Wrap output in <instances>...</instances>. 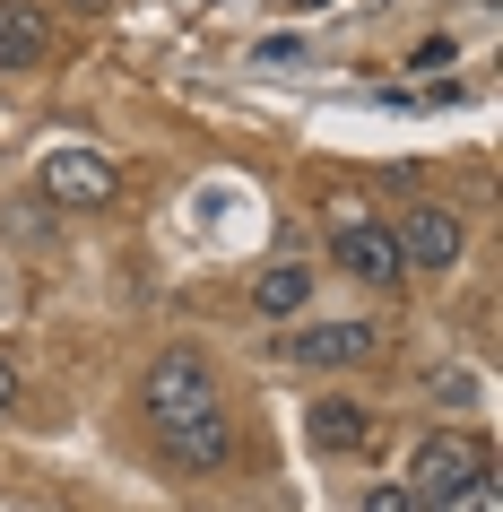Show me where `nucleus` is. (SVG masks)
Returning <instances> with one entry per match:
<instances>
[{"instance_id":"1a4fd4ad","label":"nucleus","mask_w":503,"mask_h":512,"mask_svg":"<svg viewBox=\"0 0 503 512\" xmlns=\"http://www.w3.org/2000/svg\"><path fill=\"white\" fill-rule=\"evenodd\" d=\"M35 53H44V18L27 0H0V70H27Z\"/></svg>"},{"instance_id":"423d86ee","label":"nucleus","mask_w":503,"mask_h":512,"mask_svg":"<svg viewBox=\"0 0 503 512\" xmlns=\"http://www.w3.org/2000/svg\"><path fill=\"white\" fill-rule=\"evenodd\" d=\"M165 460L174 469H217V460L235 452V426H226V408H200V417H174V426H157Z\"/></svg>"},{"instance_id":"4468645a","label":"nucleus","mask_w":503,"mask_h":512,"mask_svg":"<svg viewBox=\"0 0 503 512\" xmlns=\"http://www.w3.org/2000/svg\"><path fill=\"white\" fill-rule=\"evenodd\" d=\"M287 9H330V0H287Z\"/></svg>"},{"instance_id":"f03ea898","label":"nucleus","mask_w":503,"mask_h":512,"mask_svg":"<svg viewBox=\"0 0 503 512\" xmlns=\"http://www.w3.org/2000/svg\"><path fill=\"white\" fill-rule=\"evenodd\" d=\"M139 400H148V417H157V426H174V417H200V408H217L209 356H200V348H165L157 365L139 374Z\"/></svg>"},{"instance_id":"9b49d317","label":"nucleus","mask_w":503,"mask_h":512,"mask_svg":"<svg viewBox=\"0 0 503 512\" xmlns=\"http://www.w3.org/2000/svg\"><path fill=\"white\" fill-rule=\"evenodd\" d=\"M425 512H495V478H477L469 495H451V504H425Z\"/></svg>"},{"instance_id":"f8f14e48","label":"nucleus","mask_w":503,"mask_h":512,"mask_svg":"<svg viewBox=\"0 0 503 512\" xmlns=\"http://www.w3.org/2000/svg\"><path fill=\"white\" fill-rule=\"evenodd\" d=\"M365 512H417V504H408V486H373Z\"/></svg>"},{"instance_id":"f257e3e1","label":"nucleus","mask_w":503,"mask_h":512,"mask_svg":"<svg viewBox=\"0 0 503 512\" xmlns=\"http://www.w3.org/2000/svg\"><path fill=\"white\" fill-rule=\"evenodd\" d=\"M477 478H495V469H486V443H477V434H434V443H425L417 452V469H408V504H451V495H469Z\"/></svg>"},{"instance_id":"9d476101","label":"nucleus","mask_w":503,"mask_h":512,"mask_svg":"<svg viewBox=\"0 0 503 512\" xmlns=\"http://www.w3.org/2000/svg\"><path fill=\"white\" fill-rule=\"evenodd\" d=\"M304 426H313V443H321V452H356V443H365V426H373V417H365V408H356V400H321L313 417H304Z\"/></svg>"},{"instance_id":"39448f33","label":"nucleus","mask_w":503,"mask_h":512,"mask_svg":"<svg viewBox=\"0 0 503 512\" xmlns=\"http://www.w3.org/2000/svg\"><path fill=\"white\" fill-rule=\"evenodd\" d=\"M391 243H399V270H451L460 261V217L417 200V209L391 217Z\"/></svg>"},{"instance_id":"0eeeda50","label":"nucleus","mask_w":503,"mask_h":512,"mask_svg":"<svg viewBox=\"0 0 503 512\" xmlns=\"http://www.w3.org/2000/svg\"><path fill=\"white\" fill-rule=\"evenodd\" d=\"M287 356H304V365H373L382 348H373V330H365V322H313Z\"/></svg>"},{"instance_id":"6e6552de","label":"nucleus","mask_w":503,"mask_h":512,"mask_svg":"<svg viewBox=\"0 0 503 512\" xmlns=\"http://www.w3.org/2000/svg\"><path fill=\"white\" fill-rule=\"evenodd\" d=\"M304 296H313V270H304V261H269L261 278H252V313H269V322H295V313H304Z\"/></svg>"},{"instance_id":"ddd939ff","label":"nucleus","mask_w":503,"mask_h":512,"mask_svg":"<svg viewBox=\"0 0 503 512\" xmlns=\"http://www.w3.org/2000/svg\"><path fill=\"white\" fill-rule=\"evenodd\" d=\"M9 400H18V365H9V348H0V417H9Z\"/></svg>"},{"instance_id":"7ed1b4c3","label":"nucleus","mask_w":503,"mask_h":512,"mask_svg":"<svg viewBox=\"0 0 503 512\" xmlns=\"http://www.w3.org/2000/svg\"><path fill=\"white\" fill-rule=\"evenodd\" d=\"M330 252H339V270L347 278H365V287H399V243H391V217H356L339 209L330 217Z\"/></svg>"},{"instance_id":"20e7f679","label":"nucleus","mask_w":503,"mask_h":512,"mask_svg":"<svg viewBox=\"0 0 503 512\" xmlns=\"http://www.w3.org/2000/svg\"><path fill=\"white\" fill-rule=\"evenodd\" d=\"M35 183H44V200H53V209H105L113 191H122V174H113L105 148H53Z\"/></svg>"}]
</instances>
